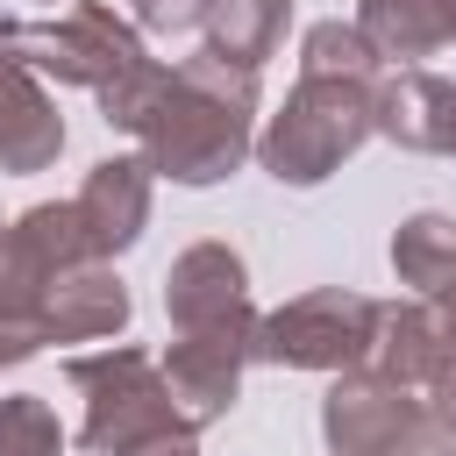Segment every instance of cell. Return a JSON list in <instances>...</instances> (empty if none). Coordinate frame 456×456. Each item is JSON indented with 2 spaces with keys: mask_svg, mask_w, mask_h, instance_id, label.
I'll return each instance as SVG.
<instances>
[{
  "mask_svg": "<svg viewBox=\"0 0 456 456\" xmlns=\"http://www.w3.org/2000/svg\"><path fill=\"white\" fill-rule=\"evenodd\" d=\"M128 14H135L142 36H185V28H200V0H128Z\"/></svg>",
  "mask_w": 456,
  "mask_h": 456,
  "instance_id": "20",
  "label": "cell"
},
{
  "mask_svg": "<svg viewBox=\"0 0 456 456\" xmlns=\"http://www.w3.org/2000/svg\"><path fill=\"white\" fill-rule=\"evenodd\" d=\"M135 299L114 278V264L86 256L71 271H57V285L43 292V342H114L128 328Z\"/></svg>",
  "mask_w": 456,
  "mask_h": 456,
  "instance_id": "13",
  "label": "cell"
},
{
  "mask_svg": "<svg viewBox=\"0 0 456 456\" xmlns=\"http://www.w3.org/2000/svg\"><path fill=\"white\" fill-rule=\"evenodd\" d=\"M378 135L413 157H456V78L420 64L378 78Z\"/></svg>",
  "mask_w": 456,
  "mask_h": 456,
  "instance_id": "11",
  "label": "cell"
},
{
  "mask_svg": "<svg viewBox=\"0 0 456 456\" xmlns=\"http://www.w3.org/2000/svg\"><path fill=\"white\" fill-rule=\"evenodd\" d=\"M356 28L378 64H420L456 43V0H356Z\"/></svg>",
  "mask_w": 456,
  "mask_h": 456,
  "instance_id": "15",
  "label": "cell"
},
{
  "mask_svg": "<svg viewBox=\"0 0 456 456\" xmlns=\"http://www.w3.org/2000/svg\"><path fill=\"white\" fill-rule=\"evenodd\" d=\"M164 321H171V335L256 321L242 249H228V242H192V249H178L171 271H164Z\"/></svg>",
  "mask_w": 456,
  "mask_h": 456,
  "instance_id": "9",
  "label": "cell"
},
{
  "mask_svg": "<svg viewBox=\"0 0 456 456\" xmlns=\"http://www.w3.org/2000/svg\"><path fill=\"white\" fill-rule=\"evenodd\" d=\"M442 363V328H435V306L428 299H385L378 306V328H370V349H363V370L406 385V392H428Z\"/></svg>",
  "mask_w": 456,
  "mask_h": 456,
  "instance_id": "14",
  "label": "cell"
},
{
  "mask_svg": "<svg viewBox=\"0 0 456 456\" xmlns=\"http://www.w3.org/2000/svg\"><path fill=\"white\" fill-rule=\"evenodd\" d=\"M0 50L21 57L36 78H57V86H86L100 100V121L121 128L142 100V86L157 78V57L142 43L135 21H121L114 7L100 0H71L57 21H21L7 14L0 21Z\"/></svg>",
  "mask_w": 456,
  "mask_h": 456,
  "instance_id": "2",
  "label": "cell"
},
{
  "mask_svg": "<svg viewBox=\"0 0 456 456\" xmlns=\"http://www.w3.org/2000/svg\"><path fill=\"white\" fill-rule=\"evenodd\" d=\"M64 157V114L43 93V78L0 50V171L7 178H36Z\"/></svg>",
  "mask_w": 456,
  "mask_h": 456,
  "instance_id": "12",
  "label": "cell"
},
{
  "mask_svg": "<svg viewBox=\"0 0 456 456\" xmlns=\"http://www.w3.org/2000/svg\"><path fill=\"white\" fill-rule=\"evenodd\" d=\"M299 71H314V78H378V50L363 43L356 21H314L299 36Z\"/></svg>",
  "mask_w": 456,
  "mask_h": 456,
  "instance_id": "18",
  "label": "cell"
},
{
  "mask_svg": "<svg viewBox=\"0 0 456 456\" xmlns=\"http://www.w3.org/2000/svg\"><path fill=\"white\" fill-rule=\"evenodd\" d=\"M428 413H435V428L442 435H456V349H442V363H435V378H428V399H420Z\"/></svg>",
  "mask_w": 456,
  "mask_h": 456,
  "instance_id": "21",
  "label": "cell"
},
{
  "mask_svg": "<svg viewBox=\"0 0 456 456\" xmlns=\"http://www.w3.org/2000/svg\"><path fill=\"white\" fill-rule=\"evenodd\" d=\"M378 306L370 292H349V285H314L271 314H256L249 328V363H271V370H356L363 349H370V328H378Z\"/></svg>",
  "mask_w": 456,
  "mask_h": 456,
  "instance_id": "6",
  "label": "cell"
},
{
  "mask_svg": "<svg viewBox=\"0 0 456 456\" xmlns=\"http://www.w3.org/2000/svg\"><path fill=\"white\" fill-rule=\"evenodd\" d=\"M121 135H135V150L157 178L192 185V192L221 185L256 150V71H235L207 50L157 64V78L142 86Z\"/></svg>",
  "mask_w": 456,
  "mask_h": 456,
  "instance_id": "1",
  "label": "cell"
},
{
  "mask_svg": "<svg viewBox=\"0 0 456 456\" xmlns=\"http://www.w3.org/2000/svg\"><path fill=\"white\" fill-rule=\"evenodd\" d=\"M292 28V0H200V36L207 57L235 71H264Z\"/></svg>",
  "mask_w": 456,
  "mask_h": 456,
  "instance_id": "16",
  "label": "cell"
},
{
  "mask_svg": "<svg viewBox=\"0 0 456 456\" xmlns=\"http://www.w3.org/2000/svg\"><path fill=\"white\" fill-rule=\"evenodd\" d=\"M64 378H71V392L86 399L78 442H86L93 456H128V449L192 435L185 413L171 406V385H164L157 356L135 349V342H107V349H93V356H71Z\"/></svg>",
  "mask_w": 456,
  "mask_h": 456,
  "instance_id": "4",
  "label": "cell"
},
{
  "mask_svg": "<svg viewBox=\"0 0 456 456\" xmlns=\"http://www.w3.org/2000/svg\"><path fill=\"white\" fill-rule=\"evenodd\" d=\"M392 278L413 299H435L442 285H456V221L449 214H406L392 228Z\"/></svg>",
  "mask_w": 456,
  "mask_h": 456,
  "instance_id": "17",
  "label": "cell"
},
{
  "mask_svg": "<svg viewBox=\"0 0 456 456\" xmlns=\"http://www.w3.org/2000/svg\"><path fill=\"white\" fill-rule=\"evenodd\" d=\"M370 135H378V78H314V71H299L285 107L256 128L249 157L278 185L306 192V185H328Z\"/></svg>",
  "mask_w": 456,
  "mask_h": 456,
  "instance_id": "3",
  "label": "cell"
},
{
  "mask_svg": "<svg viewBox=\"0 0 456 456\" xmlns=\"http://www.w3.org/2000/svg\"><path fill=\"white\" fill-rule=\"evenodd\" d=\"M0 456H64V428H57V406L43 392L0 399Z\"/></svg>",
  "mask_w": 456,
  "mask_h": 456,
  "instance_id": "19",
  "label": "cell"
},
{
  "mask_svg": "<svg viewBox=\"0 0 456 456\" xmlns=\"http://www.w3.org/2000/svg\"><path fill=\"white\" fill-rule=\"evenodd\" d=\"M249 328H256V321H235V328H185V335H171V349L157 356V370H164V385H171V406L185 413L192 435L235 413L242 370H249Z\"/></svg>",
  "mask_w": 456,
  "mask_h": 456,
  "instance_id": "8",
  "label": "cell"
},
{
  "mask_svg": "<svg viewBox=\"0 0 456 456\" xmlns=\"http://www.w3.org/2000/svg\"><path fill=\"white\" fill-rule=\"evenodd\" d=\"M321 442L328 456H456V435L435 428L420 392L378 378V370H335L321 399Z\"/></svg>",
  "mask_w": 456,
  "mask_h": 456,
  "instance_id": "7",
  "label": "cell"
},
{
  "mask_svg": "<svg viewBox=\"0 0 456 456\" xmlns=\"http://www.w3.org/2000/svg\"><path fill=\"white\" fill-rule=\"evenodd\" d=\"M150 185H157V171H150L142 150H135V157H100V164L86 171V185L71 192L78 228H86V242H93L100 264H114L121 249L142 242V228H150Z\"/></svg>",
  "mask_w": 456,
  "mask_h": 456,
  "instance_id": "10",
  "label": "cell"
},
{
  "mask_svg": "<svg viewBox=\"0 0 456 456\" xmlns=\"http://www.w3.org/2000/svg\"><path fill=\"white\" fill-rule=\"evenodd\" d=\"M43 7H57V0H43Z\"/></svg>",
  "mask_w": 456,
  "mask_h": 456,
  "instance_id": "23",
  "label": "cell"
},
{
  "mask_svg": "<svg viewBox=\"0 0 456 456\" xmlns=\"http://www.w3.org/2000/svg\"><path fill=\"white\" fill-rule=\"evenodd\" d=\"M128 456H200L192 435H171V442H150V449H128Z\"/></svg>",
  "mask_w": 456,
  "mask_h": 456,
  "instance_id": "22",
  "label": "cell"
},
{
  "mask_svg": "<svg viewBox=\"0 0 456 456\" xmlns=\"http://www.w3.org/2000/svg\"><path fill=\"white\" fill-rule=\"evenodd\" d=\"M93 242L78 228L71 200H43L21 207L14 221H0V370L43 356V292L57 285V271L86 264Z\"/></svg>",
  "mask_w": 456,
  "mask_h": 456,
  "instance_id": "5",
  "label": "cell"
}]
</instances>
